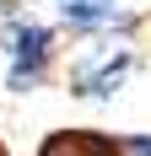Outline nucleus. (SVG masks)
Masks as SVG:
<instances>
[{"instance_id":"1","label":"nucleus","mask_w":151,"mask_h":156,"mask_svg":"<svg viewBox=\"0 0 151 156\" xmlns=\"http://www.w3.org/2000/svg\"><path fill=\"white\" fill-rule=\"evenodd\" d=\"M0 54H6V92H38L60 65V27L32 11H6L0 22Z\"/></svg>"},{"instance_id":"2","label":"nucleus","mask_w":151,"mask_h":156,"mask_svg":"<svg viewBox=\"0 0 151 156\" xmlns=\"http://www.w3.org/2000/svg\"><path fill=\"white\" fill-rule=\"evenodd\" d=\"M130 76H135V48L113 43V38H97L92 48H81L65 65V92L81 97V102H108Z\"/></svg>"},{"instance_id":"3","label":"nucleus","mask_w":151,"mask_h":156,"mask_svg":"<svg viewBox=\"0 0 151 156\" xmlns=\"http://www.w3.org/2000/svg\"><path fill=\"white\" fill-rule=\"evenodd\" d=\"M135 11L124 0H65L60 5V32H76V38H113V43H130L135 32Z\"/></svg>"},{"instance_id":"4","label":"nucleus","mask_w":151,"mask_h":156,"mask_svg":"<svg viewBox=\"0 0 151 156\" xmlns=\"http://www.w3.org/2000/svg\"><path fill=\"white\" fill-rule=\"evenodd\" d=\"M38 156H119V135H108V129H49Z\"/></svg>"},{"instance_id":"5","label":"nucleus","mask_w":151,"mask_h":156,"mask_svg":"<svg viewBox=\"0 0 151 156\" xmlns=\"http://www.w3.org/2000/svg\"><path fill=\"white\" fill-rule=\"evenodd\" d=\"M119 156H151V135H119Z\"/></svg>"},{"instance_id":"6","label":"nucleus","mask_w":151,"mask_h":156,"mask_svg":"<svg viewBox=\"0 0 151 156\" xmlns=\"http://www.w3.org/2000/svg\"><path fill=\"white\" fill-rule=\"evenodd\" d=\"M0 156H11V145H6V140H0Z\"/></svg>"},{"instance_id":"7","label":"nucleus","mask_w":151,"mask_h":156,"mask_svg":"<svg viewBox=\"0 0 151 156\" xmlns=\"http://www.w3.org/2000/svg\"><path fill=\"white\" fill-rule=\"evenodd\" d=\"M54 5H65V0H54Z\"/></svg>"},{"instance_id":"8","label":"nucleus","mask_w":151,"mask_h":156,"mask_svg":"<svg viewBox=\"0 0 151 156\" xmlns=\"http://www.w3.org/2000/svg\"><path fill=\"white\" fill-rule=\"evenodd\" d=\"M32 156H38V151H32Z\"/></svg>"}]
</instances>
